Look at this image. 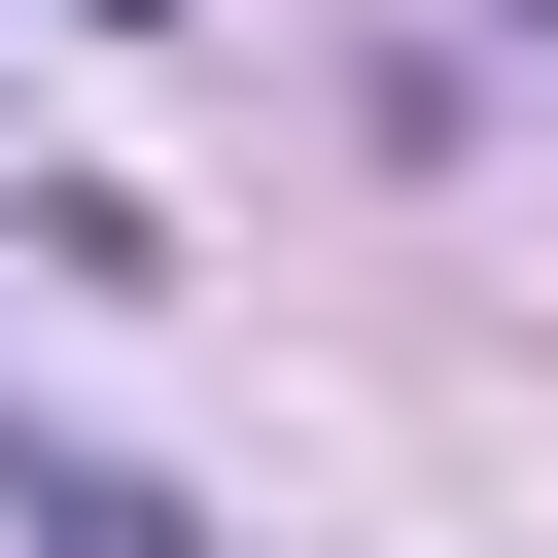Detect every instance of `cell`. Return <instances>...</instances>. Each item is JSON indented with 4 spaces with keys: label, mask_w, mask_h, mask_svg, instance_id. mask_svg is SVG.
Here are the masks:
<instances>
[{
    "label": "cell",
    "mask_w": 558,
    "mask_h": 558,
    "mask_svg": "<svg viewBox=\"0 0 558 558\" xmlns=\"http://www.w3.org/2000/svg\"><path fill=\"white\" fill-rule=\"evenodd\" d=\"M0 558H209V523H174L140 453H0Z\"/></svg>",
    "instance_id": "6da1fadb"
},
{
    "label": "cell",
    "mask_w": 558,
    "mask_h": 558,
    "mask_svg": "<svg viewBox=\"0 0 558 558\" xmlns=\"http://www.w3.org/2000/svg\"><path fill=\"white\" fill-rule=\"evenodd\" d=\"M70 35H209V0H70Z\"/></svg>",
    "instance_id": "7a4b0ae2"
}]
</instances>
